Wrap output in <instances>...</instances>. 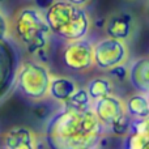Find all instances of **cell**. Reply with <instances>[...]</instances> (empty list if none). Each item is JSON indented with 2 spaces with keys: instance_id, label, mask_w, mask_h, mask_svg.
<instances>
[{
  "instance_id": "obj_1",
  "label": "cell",
  "mask_w": 149,
  "mask_h": 149,
  "mask_svg": "<svg viewBox=\"0 0 149 149\" xmlns=\"http://www.w3.org/2000/svg\"><path fill=\"white\" fill-rule=\"evenodd\" d=\"M105 130L92 109L73 111L63 107L47 122L45 141L50 149H85L100 144Z\"/></svg>"
},
{
  "instance_id": "obj_2",
  "label": "cell",
  "mask_w": 149,
  "mask_h": 149,
  "mask_svg": "<svg viewBox=\"0 0 149 149\" xmlns=\"http://www.w3.org/2000/svg\"><path fill=\"white\" fill-rule=\"evenodd\" d=\"M43 16L50 31L68 42L84 38L90 28L89 15L85 9L65 0H55Z\"/></svg>"
},
{
  "instance_id": "obj_3",
  "label": "cell",
  "mask_w": 149,
  "mask_h": 149,
  "mask_svg": "<svg viewBox=\"0 0 149 149\" xmlns=\"http://www.w3.org/2000/svg\"><path fill=\"white\" fill-rule=\"evenodd\" d=\"M15 34L17 41L31 55L42 52L50 39L49 25L38 8H22L15 20Z\"/></svg>"
},
{
  "instance_id": "obj_4",
  "label": "cell",
  "mask_w": 149,
  "mask_h": 149,
  "mask_svg": "<svg viewBox=\"0 0 149 149\" xmlns=\"http://www.w3.org/2000/svg\"><path fill=\"white\" fill-rule=\"evenodd\" d=\"M51 76L49 70L38 62H24L18 65L15 86L29 100H43L49 92Z\"/></svg>"
},
{
  "instance_id": "obj_5",
  "label": "cell",
  "mask_w": 149,
  "mask_h": 149,
  "mask_svg": "<svg viewBox=\"0 0 149 149\" xmlns=\"http://www.w3.org/2000/svg\"><path fill=\"white\" fill-rule=\"evenodd\" d=\"M128 59V49L124 41L115 38H103L93 45V60L101 70L109 71L116 65L124 64Z\"/></svg>"
},
{
  "instance_id": "obj_6",
  "label": "cell",
  "mask_w": 149,
  "mask_h": 149,
  "mask_svg": "<svg viewBox=\"0 0 149 149\" xmlns=\"http://www.w3.org/2000/svg\"><path fill=\"white\" fill-rule=\"evenodd\" d=\"M18 65L20 60L15 45L8 38L0 39V101L15 88Z\"/></svg>"
},
{
  "instance_id": "obj_7",
  "label": "cell",
  "mask_w": 149,
  "mask_h": 149,
  "mask_svg": "<svg viewBox=\"0 0 149 149\" xmlns=\"http://www.w3.org/2000/svg\"><path fill=\"white\" fill-rule=\"evenodd\" d=\"M62 59L68 70L74 72H84L94 65L93 45L84 38L68 42L63 50Z\"/></svg>"
},
{
  "instance_id": "obj_8",
  "label": "cell",
  "mask_w": 149,
  "mask_h": 149,
  "mask_svg": "<svg viewBox=\"0 0 149 149\" xmlns=\"http://www.w3.org/2000/svg\"><path fill=\"white\" fill-rule=\"evenodd\" d=\"M92 110L98 118V120L109 128L115 123L120 116L126 114V105L122 98L113 94H107L92 102Z\"/></svg>"
},
{
  "instance_id": "obj_9",
  "label": "cell",
  "mask_w": 149,
  "mask_h": 149,
  "mask_svg": "<svg viewBox=\"0 0 149 149\" xmlns=\"http://www.w3.org/2000/svg\"><path fill=\"white\" fill-rule=\"evenodd\" d=\"M123 149H149L148 118L131 120L130 131L123 141Z\"/></svg>"
},
{
  "instance_id": "obj_10",
  "label": "cell",
  "mask_w": 149,
  "mask_h": 149,
  "mask_svg": "<svg viewBox=\"0 0 149 149\" xmlns=\"http://www.w3.org/2000/svg\"><path fill=\"white\" fill-rule=\"evenodd\" d=\"M4 149H37V140L28 127H13L3 137Z\"/></svg>"
},
{
  "instance_id": "obj_11",
  "label": "cell",
  "mask_w": 149,
  "mask_h": 149,
  "mask_svg": "<svg viewBox=\"0 0 149 149\" xmlns=\"http://www.w3.org/2000/svg\"><path fill=\"white\" fill-rule=\"evenodd\" d=\"M132 28H134L132 16L124 12L115 13L106 21V33L110 38L124 41L131 36Z\"/></svg>"
},
{
  "instance_id": "obj_12",
  "label": "cell",
  "mask_w": 149,
  "mask_h": 149,
  "mask_svg": "<svg viewBox=\"0 0 149 149\" xmlns=\"http://www.w3.org/2000/svg\"><path fill=\"white\" fill-rule=\"evenodd\" d=\"M128 79L137 93L148 94L149 92V60L147 56L139 58L128 68Z\"/></svg>"
},
{
  "instance_id": "obj_13",
  "label": "cell",
  "mask_w": 149,
  "mask_h": 149,
  "mask_svg": "<svg viewBox=\"0 0 149 149\" xmlns=\"http://www.w3.org/2000/svg\"><path fill=\"white\" fill-rule=\"evenodd\" d=\"M77 88L79 86H77L74 80L70 79V77H65V76H56L50 80L47 94H49L52 100L64 103L65 101L76 92Z\"/></svg>"
},
{
  "instance_id": "obj_14",
  "label": "cell",
  "mask_w": 149,
  "mask_h": 149,
  "mask_svg": "<svg viewBox=\"0 0 149 149\" xmlns=\"http://www.w3.org/2000/svg\"><path fill=\"white\" fill-rule=\"evenodd\" d=\"M124 105H126V113L132 119L148 118V114H149L148 94L136 93V94L131 95L127 100V102H124Z\"/></svg>"
},
{
  "instance_id": "obj_15",
  "label": "cell",
  "mask_w": 149,
  "mask_h": 149,
  "mask_svg": "<svg viewBox=\"0 0 149 149\" xmlns=\"http://www.w3.org/2000/svg\"><path fill=\"white\" fill-rule=\"evenodd\" d=\"M86 92L88 95L90 97L92 101H95L101 97H105L107 94H111L113 92V84H111L110 79L107 77H94L86 85Z\"/></svg>"
},
{
  "instance_id": "obj_16",
  "label": "cell",
  "mask_w": 149,
  "mask_h": 149,
  "mask_svg": "<svg viewBox=\"0 0 149 149\" xmlns=\"http://www.w3.org/2000/svg\"><path fill=\"white\" fill-rule=\"evenodd\" d=\"M92 102L90 97L88 95V92L85 88H77L76 92L63 103V107L73 111H86L92 109Z\"/></svg>"
},
{
  "instance_id": "obj_17",
  "label": "cell",
  "mask_w": 149,
  "mask_h": 149,
  "mask_svg": "<svg viewBox=\"0 0 149 149\" xmlns=\"http://www.w3.org/2000/svg\"><path fill=\"white\" fill-rule=\"evenodd\" d=\"M131 120H132V118L126 113L123 116H120L115 123L111 124L109 128H110V131L113 132L114 135H118V136H126L127 132L130 131Z\"/></svg>"
},
{
  "instance_id": "obj_18",
  "label": "cell",
  "mask_w": 149,
  "mask_h": 149,
  "mask_svg": "<svg viewBox=\"0 0 149 149\" xmlns=\"http://www.w3.org/2000/svg\"><path fill=\"white\" fill-rule=\"evenodd\" d=\"M109 73H110L113 77H115V79L123 81V80L127 77V74H128V68H127L124 64H120V65H116V67L110 68V70H109Z\"/></svg>"
},
{
  "instance_id": "obj_19",
  "label": "cell",
  "mask_w": 149,
  "mask_h": 149,
  "mask_svg": "<svg viewBox=\"0 0 149 149\" xmlns=\"http://www.w3.org/2000/svg\"><path fill=\"white\" fill-rule=\"evenodd\" d=\"M8 33H9V25H8V20L1 12H0V39L8 38Z\"/></svg>"
},
{
  "instance_id": "obj_20",
  "label": "cell",
  "mask_w": 149,
  "mask_h": 149,
  "mask_svg": "<svg viewBox=\"0 0 149 149\" xmlns=\"http://www.w3.org/2000/svg\"><path fill=\"white\" fill-rule=\"evenodd\" d=\"M54 1H55V0H36V8L46 10Z\"/></svg>"
},
{
  "instance_id": "obj_21",
  "label": "cell",
  "mask_w": 149,
  "mask_h": 149,
  "mask_svg": "<svg viewBox=\"0 0 149 149\" xmlns=\"http://www.w3.org/2000/svg\"><path fill=\"white\" fill-rule=\"evenodd\" d=\"M65 1H68L70 4H73V5H77V7H82V5H85L89 0H65Z\"/></svg>"
},
{
  "instance_id": "obj_22",
  "label": "cell",
  "mask_w": 149,
  "mask_h": 149,
  "mask_svg": "<svg viewBox=\"0 0 149 149\" xmlns=\"http://www.w3.org/2000/svg\"><path fill=\"white\" fill-rule=\"evenodd\" d=\"M85 149H100V144H95V145H92V147H88Z\"/></svg>"
},
{
  "instance_id": "obj_23",
  "label": "cell",
  "mask_w": 149,
  "mask_h": 149,
  "mask_svg": "<svg viewBox=\"0 0 149 149\" xmlns=\"http://www.w3.org/2000/svg\"><path fill=\"white\" fill-rule=\"evenodd\" d=\"M1 1H3V0H0V3H1Z\"/></svg>"
}]
</instances>
